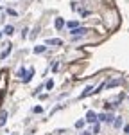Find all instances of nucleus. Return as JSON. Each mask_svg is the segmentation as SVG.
I'll return each mask as SVG.
<instances>
[{"label": "nucleus", "mask_w": 129, "mask_h": 135, "mask_svg": "<svg viewBox=\"0 0 129 135\" xmlns=\"http://www.w3.org/2000/svg\"><path fill=\"white\" fill-rule=\"evenodd\" d=\"M45 45H63V40H59V38H49V40H45Z\"/></svg>", "instance_id": "nucleus-1"}, {"label": "nucleus", "mask_w": 129, "mask_h": 135, "mask_svg": "<svg viewBox=\"0 0 129 135\" xmlns=\"http://www.w3.org/2000/svg\"><path fill=\"white\" fill-rule=\"evenodd\" d=\"M124 131H125V133L129 135V124H127V126H124Z\"/></svg>", "instance_id": "nucleus-20"}, {"label": "nucleus", "mask_w": 129, "mask_h": 135, "mask_svg": "<svg viewBox=\"0 0 129 135\" xmlns=\"http://www.w3.org/2000/svg\"><path fill=\"white\" fill-rule=\"evenodd\" d=\"M7 14H11V16H16V11H14V9H7Z\"/></svg>", "instance_id": "nucleus-16"}, {"label": "nucleus", "mask_w": 129, "mask_h": 135, "mask_svg": "<svg viewBox=\"0 0 129 135\" xmlns=\"http://www.w3.org/2000/svg\"><path fill=\"white\" fill-rule=\"evenodd\" d=\"M41 112H43L41 106H36V108H34V113H41Z\"/></svg>", "instance_id": "nucleus-18"}, {"label": "nucleus", "mask_w": 129, "mask_h": 135, "mask_svg": "<svg viewBox=\"0 0 129 135\" xmlns=\"http://www.w3.org/2000/svg\"><path fill=\"white\" fill-rule=\"evenodd\" d=\"M45 49H47L45 45H36V47H34V52H36V54H41V52H45Z\"/></svg>", "instance_id": "nucleus-8"}, {"label": "nucleus", "mask_w": 129, "mask_h": 135, "mask_svg": "<svg viewBox=\"0 0 129 135\" xmlns=\"http://www.w3.org/2000/svg\"><path fill=\"white\" fill-rule=\"evenodd\" d=\"M84 121H88V123H97V113L90 110L88 113H86V119H84Z\"/></svg>", "instance_id": "nucleus-2"}, {"label": "nucleus", "mask_w": 129, "mask_h": 135, "mask_svg": "<svg viewBox=\"0 0 129 135\" xmlns=\"http://www.w3.org/2000/svg\"><path fill=\"white\" fill-rule=\"evenodd\" d=\"M70 7H72V11H79V6H77V2H72V4H70Z\"/></svg>", "instance_id": "nucleus-14"}, {"label": "nucleus", "mask_w": 129, "mask_h": 135, "mask_svg": "<svg viewBox=\"0 0 129 135\" xmlns=\"http://www.w3.org/2000/svg\"><path fill=\"white\" fill-rule=\"evenodd\" d=\"M81 135H92V131H82Z\"/></svg>", "instance_id": "nucleus-21"}, {"label": "nucleus", "mask_w": 129, "mask_h": 135, "mask_svg": "<svg viewBox=\"0 0 129 135\" xmlns=\"http://www.w3.org/2000/svg\"><path fill=\"white\" fill-rule=\"evenodd\" d=\"M99 130H100V126H99V124H95V126H93V133H99Z\"/></svg>", "instance_id": "nucleus-19"}, {"label": "nucleus", "mask_w": 129, "mask_h": 135, "mask_svg": "<svg viewBox=\"0 0 129 135\" xmlns=\"http://www.w3.org/2000/svg\"><path fill=\"white\" fill-rule=\"evenodd\" d=\"M6 121H7V112H6V110H2V112H0V126H4V124H6Z\"/></svg>", "instance_id": "nucleus-4"}, {"label": "nucleus", "mask_w": 129, "mask_h": 135, "mask_svg": "<svg viewBox=\"0 0 129 135\" xmlns=\"http://www.w3.org/2000/svg\"><path fill=\"white\" fill-rule=\"evenodd\" d=\"M122 83V79H113V81H110V83H106V87L108 88H113V87H117V85H120Z\"/></svg>", "instance_id": "nucleus-7"}, {"label": "nucleus", "mask_w": 129, "mask_h": 135, "mask_svg": "<svg viewBox=\"0 0 129 135\" xmlns=\"http://www.w3.org/2000/svg\"><path fill=\"white\" fill-rule=\"evenodd\" d=\"M4 32H6V34H13V32H14V27H13V25H7V27L4 29Z\"/></svg>", "instance_id": "nucleus-11"}, {"label": "nucleus", "mask_w": 129, "mask_h": 135, "mask_svg": "<svg viewBox=\"0 0 129 135\" xmlns=\"http://www.w3.org/2000/svg\"><path fill=\"white\" fill-rule=\"evenodd\" d=\"M84 32H88V31L82 29V27H77V29H74V31H72V38H79V36H82Z\"/></svg>", "instance_id": "nucleus-3"}, {"label": "nucleus", "mask_w": 129, "mask_h": 135, "mask_svg": "<svg viewBox=\"0 0 129 135\" xmlns=\"http://www.w3.org/2000/svg\"><path fill=\"white\" fill-rule=\"evenodd\" d=\"M45 87H47V90H52V88H54V81H52V79H49Z\"/></svg>", "instance_id": "nucleus-13"}, {"label": "nucleus", "mask_w": 129, "mask_h": 135, "mask_svg": "<svg viewBox=\"0 0 129 135\" xmlns=\"http://www.w3.org/2000/svg\"><path fill=\"white\" fill-rule=\"evenodd\" d=\"M25 74H27V70H25L24 67H22V69L18 70V76H20V78H22V79H24V78H25Z\"/></svg>", "instance_id": "nucleus-12"}, {"label": "nucleus", "mask_w": 129, "mask_h": 135, "mask_svg": "<svg viewBox=\"0 0 129 135\" xmlns=\"http://www.w3.org/2000/svg\"><path fill=\"white\" fill-rule=\"evenodd\" d=\"M34 76V69L31 67L29 70H27V74H25V78H24V83H27V81H31V78Z\"/></svg>", "instance_id": "nucleus-5"}, {"label": "nucleus", "mask_w": 129, "mask_h": 135, "mask_svg": "<svg viewBox=\"0 0 129 135\" xmlns=\"http://www.w3.org/2000/svg\"><path fill=\"white\" fill-rule=\"evenodd\" d=\"M52 70H54V72H57V70H59V63H57V61L54 63V67H52Z\"/></svg>", "instance_id": "nucleus-17"}, {"label": "nucleus", "mask_w": 129, "mask_h": 135, "mask_svg": "<svg viewBox=\"0 0 129 135\" xmlns=\"http://www.w3.org/2000/svg\"><path fill=\"white\" fill-rule=\"evenodd\" d=\"M82 126H84V121H82V119H81V121H77V123H75V128H82Z\"/></svg>", "instance_id": "nucleus-15"}, {"label": "nucleus", "mask_w": 129, "mask_h": 135, "mask_svg": "<svg viewBox=\"0 0 129 135\" xmlns=\"http://www.w3.org/2000/svg\"><path fill=\"white\" fill-rule=\"evenodd\" d=\"M54 25H56V29H63V25H64V20H63V18H56Z\"/></svg>", "instance_id": "nucleus-6"}, {"label": "nucleus", "mask_w": 129, "mask_h": 135, "mask_svg": "<svg viewBox=\"0 0 129 135\" xmlns=\"http://www.w3.org/2000/svg\"><path fill=\"white\" fill-rule=\"evenodd\" d=\"M67 25H68V29H72V31H74V29H77V27H79V22H75V20H72V22H68Z\"/></svg>", "instance_id": "nucleus-9"}, {"label": "nucleus", "mask_w": 129, "mask_h": 135, "mask_svg": "<svg viewBox=\"0 0 129 135\" xmlns=\"http://www.w3.org/2000/svg\"><path fill=\"white\" fill-rule=\"evenodd\" d=\"M113 126H115V128H120V126H122V117H117V119L113 121Z\"/></svg>", "instance_id": "nucleus-10"}, {"label": "nucleus", "mask_w": 129, "mask_h": 135, "mask_svg": "<svg viewBox=\"0 0 129 135\" xmlns=\"http://www.w3.org/2000/svg\"><path fill=\"white\" fill-rule=\"evenodd\" d=\"M0 38H2V32H0Z\"/></svg>", "instance_id": "nucleus-22"}]
</instances>
